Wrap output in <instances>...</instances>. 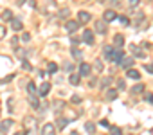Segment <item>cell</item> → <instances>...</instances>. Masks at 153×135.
I'll use <instances>...</instances> for the list:
<instances>
[{"mask_svg":"<svg viewBox=\"0 0 153 135\" xmlns=\"http://www.w3.org/2000/svg\"><path fill=\"white\" fill-rule=\"evenodd\" d=\"M123 56H124V54H123V49H121V47L114 49V50H112V52L108 54V58H110L112 61H115V63H119V61L123 59Z\"/></svg>","mask_w":153,"mask_h":135,"instance_id":"obj_1","label":"cell"},{"mask_svg":"<svg viewBox=\"0 0 153 135\" xmlns=\"http://www.w3.org/2000/svg\"><path fill=\"white\" fill-rule=\"evenodd\" d=\"M106 20L103 18V20H97L96 24H94V27H96V31L99 33V34H106V31H108V27H106Z\"/></svg>","mask_w":153,"mask_h":135,"instance_id":"obj_2","label":"cell"},{"mask_svg":"<svg viewBox=\"0 0 153 135\" xmlns=\"http://www.w3.org/2000/svg\"><path fill=\"white\" fill-rule=\"evenodd\" d=\"M78 27H79V22H74V20H68V22L65 24L67 33H76V31H78Z\"/></svg>","mask_w":153,"mask_h":135,"instance_id":"obj_3","label":"cell"},{"mask_svg":"<svg viewBox=\"0 0 153 135\" xmlns=\"http://www.w3.org/2000/svg\"><path fill=\"white\" fill-rule=\"evenodd\" d=\"M13 126V119H6L0 122V133H7V130Z\"/></svg>","mask_w":153,"mask_h":135,"instance_id":"obj_4","label":"cell"},{"mask_svg":"<svg viewBox=\"0 0 153 135\" xmlns=\"http://www.w3.org/2000/svg\"><path fill=\"white\" fill-rule=\"evenodd\" d=\"M119 65L123 67V69L128 70V69H131V67H133V58H124V56H123V59L119 61Z\"/></svg>","mask_w":153,"mask_h":135,"instance_id":"obj_5","label":"cell"},{"mask_svg":"<svg viewBox=\"0 0 153 135\" xmlns=\"http://www.w3.org/2000/svg\"><path fill=\"white\" fill-rule=\"evenodd\" d=\"M78 18H79V24H88L90 22V13H87V11H79L78 13Z\"/></svg>","mask_w":153,"mask_h":135,"instance_id":"obj_6","label":"cell"},{"mask_svg":"<svg viewBox=\"0 0 153 135\" xmlns=\"http://www.w3.org/2000/svg\"><path fill=\"white\" fill-rule=\"evenodd\" d=\"M103 18H105L106 22H114V20L117 18V15H115V11H114V9H106V11H105V15H103Z\"/></svg>","mask_w":153,"mask_h":135,"instance_id":"obj_7","label":"cell"},{"mask_svg":"<svg viewBox=\"0 0 153 135\" xmlns=\"http://www.w3.org/2000/svg\"><path fill=\"white\" fill-rule=\"evenodd\" d=\"M83 42L88 43V45H92L94 43V33L92 31H83Z\"/></svg>","mask_w":153,"mask_h":135,"instance_id":"obj_8","label":"cell"},{"mask_svg":"<svg viewBox=\"0 0 153 135\" xmlns=\"http://www.w3.org/2000/svg\"><path fill=\"white\" fill-rule=\"evenodd\" d=\"M70 52H72V56H74V59H76V61H83V52H81L78 47H72V49H70Z\"/></svg>","mask_w":153,"mask_h":135,"instance_id":"obj_9","label":"cell"},{"mask_svg":"<svg viewBox=\"0 0 153 135\" xmlns=\"http://www.w3.org/2000/svg\"><path fill=\"white\" fill-rule=\"evenodd\" d=\"M90 70H92V67H90V65L81 63V67H79V74H81V76H88V74H90Z\"/></svg>","mask_w":153,"mask_h":135,"instance_id":"obj_10","label":"cell"},{"mask_svg":"<svg viewBox=\"0 0 153 135\" xmlns=\"http://www.w3.org/2000/svg\"><path fill=\"white\" fill-rule=\"evenodd\" d=\"M22 27H24L22 25V20H18V18H13L11 20V29L13 31H22Z\"/></svg>","mask_w":153,"mask_h":135,"instance_id":"obj_11","label":"cell"},{"mask_svg":"<svg viewBox=\"0 0 153 135\" xmlns=\"http://www.w3.org/2000/svg\"><path fill=\"white\" fill-rule=\"evenodd\" d=\"M49 90H51V83H43L42 87H40V90H38V96H47L49 94Z\"/></svg>","mask_w":153,"mask_h":135,"instance_id":"obj_12","label":"cell"},{"mask_svg":"<svg viewBox=\"0 0 153 135\" xmlns=\"http://www.w3.org/2000/svg\"><path fill=\"white\" fill-rule=\"evenodd\" d=\"M29 103H31V106H33V108H36V110L40 108V99H38L34 94H29Z\"/></svg>","mask_w":153,"mask_h":135,"instance_id":"obj_13","label":"cell"},{"mask_svg":"<svg viewBox=\"0 0 153 135\" xmlns=\"http://www.w3.org/2000/svg\"><path fill=\"white\" fill-rule=\"evenodd\" d=\"M52 131H54V124H51V122L43 124V128H42V133H43V135H51Z\"/></svg>","mask_w":153,"mask_h":135,"instance_id":"obj_14","label":"cell"},{"mask_svg":"<svg viewBox=\"0 0 153 135\" xmlns=\"http://www.w3.org/2000/svg\"><path fill=\"white\" fill-rule=\"evenodd\" d=\"M130 49H131V52L135 54V56H139V58H144L146 56V52L144 50H140L139 47H135V45H130Z\"/></svg>","mask_w":153,"mask_h":135,"instance_id":"obj_15","label":"cell"},{"mask_svg":"<svg viewBox=\"0 0 153 135\" xmlns=\"http://www.w3.org/2000/svg\"><path fill=\"white\" fill-rule=\"evenodd\" d=\"M126 76L131 78V79H139V78H140V74H139L135 69H128V70H126Z\"/></svg>","mask_w":153,"mask_h":135,"instance_id":"obj_16","label":"cell"},{"mask_svg":"<svg viewBox=\"0 0 153 135\" xmlns=\"http://www.w3.org/2000/svg\"><path fill=\"white\" fill-rule=\"evenodd\" d=\"M2 20H4V22H11V20H13V13H11L9 9H6V11L2 13Z\"/></svg>","mask_w":153,"mask_h":135,"instance_id":"obj_17","label":"cell"},{"mask_svg":"<svg viewBox=\"0 0 153 135\" xmlns=\"http://www.w3.org/2000/svg\"><path fill=\"white\" fill-rule=\"evenodd\" d=\"M114 43H115L117 47H123V43H124V38H123V34H115V38H114Z\"/></svg>","mask_w":153,"mask_h":135,"instance_id":"obj_18","label":"cell"},{"mask_svg":"<svg viewBox=\"0 0 153 135\" xmlns=\"http://www.w3.org/2000/svg\"><path fill=\"white\" fill-rule=\"evenodd\" d=\"M68 81H70L72 85H79V76H78V74H70Z\"/></svg>","mask_w":153,"mask_h":135,"instance_id":"obj_19","label":"cell"},{"mask_svg":"<svg viewBox=\"0 0 153 135\" xmlns=\"http://www.w3.org/2000/svg\"><path fill=\"white\" fill-rule=\"evenodd\" d=\"M115 97H117V90L110 88V90L106 92V99H110V101H112V99H115Z\"/></svg>","mask_w":153,"mask_h":135,"instance_id":"obj_20","label":"cell"},{"mask_svg":"<svg viewBox=\"0 0 153 135\" xmlns=\"http://www.w3.org/2000/svg\"><path fill=\"white\" fill-rule=\"evenodd\" d=\"M56 70H58V65H56V63H49V67H47V72H49V74H54Z\"/></svg>","mask_w":153,"mask_h":135,"instance_id":"obj_21","label":"cell"},{"mask_svg":"<svg viewBox=\"0 0 153 135\" xmlns=\"http://www.w3.org/2000/svg\"><path fill=\"white\" fill-rule=\"evenodd\" d=\"M27 92H29V94H36V92H38V90H36V85H34L33 81L27 83Z\"/></svg>","mask_w":153,"mask_h":135,"instance_id":"obj_22","label":"cell"},{"mask_svg":"<svg viewBox=\"0 0 153 135\" xmlns=\"http://www.w3.org/2000/svg\"><path fill=\"white\" fill-rule=\"evenodd\" d=\"M85 130H87L88 133H94V131H96V124H94V122H87V124H85Z\"/></svg>","mask_w":153,"mask_h":135,"instance_id":"obj_23","label":"cell"},{"mask_svg":"<svg viewBox=\"0 0 153 135\" xmlns=\"http://www.w3.org/2000/svg\"><path fill=\"white\" fill-rule=\"evenodd\" d=\"M142 90H144V85H142V83H140V85H135V87L131 88V92H133V94H140Z\"/></svg>","mask_w":153,"mask_h":135,"instance_id":"obj_24","label":"cell"},{"mask_svg":"<svg viewBox=\"0 0 153 135\" xmlns=\"http://www.w3.org/2000/svg\"><path fill=\"white\" fill-rule=\"evenodd\" d=\"M68 121H72V119H59V121H58V128H59V130H63V128L67 126V122H68Z\"/></svg>","mask_w":153,"mask_h":135,"instance_id":"obj_25","label":"cell"},{"mask_svg":"<svg viewBox=\"0 0 153 135\" xmlns=\"http://www.w3.org/2000/svg\"><path fill=\"white\" fill-rule=\"evenodd\" d=\"M63 110V103L61 101H56L54 103V112H61Z\"/></svg>","mask_w":153,"mask_h":135,"instance_id":"obj_26","label":"cell"},{"mask_svg":"<svg viewBox=\"0 0 153 135\" xmlns=\"http://www.w3.org/2000/svg\"><path fill=\"white\" fill-rule=\"evenodd\" d=\"M68 15H70V9H67V7H65V9H61V11H59V16H61V18H67V16H68Z\"/></svg>","mask_w":153,"mask_h":135,"instance_id":"obj_27","label":"cell"},{"mask_svg":"<svg viewBox=\"0 0 153 135\" xmlns=\"http://www.w3.org/2000/svg\"><path fill=\"white\" fill-rule=\"evenodd\" d=\"M94 69H96V70H97V72H101V70H103V63H101V61H99V59H97V61H96V63H94Z\"/></svg>","mask_w":153,"mask_h":135,"instance_id":"obj_28","label":"cell"},{"mask_svg":"<svg viewBox=\"0 0 153 135\" xmlns=\"http://www.w3.org/2000/svg\"><path fill=\"white\" fill-rule=\"evenodd\" d=\"M117 18H119V22H121L123 25H128V24H130V18H126V16H117Z\"/></svg>","mask_w":153,"mask_h":135,"instance_id":"obj_29","label":"cell"},{"mask_svg":"<svg viewBox=\"0 0 153 135\" xmlns=\"http://www.w3.org/2000/svg\"><path fill=\"white\" fill-rule=\"evenodd\" d=\"M110 131L112 133H115V135H121L123 131H121V128H117V126H110Z\"/></svg>","mask_w":153,"mask_h":135,"instance_id":"obj_30","label":"cell"},{"mask_svg":"<svg viewBox=\"0 0 153 135\" xmlns=\"http://www.w3.org/2000/svg\"><path fill=\"white\" fill-rule=\"evenodd\" d=\"M63 69H65V70H68V72H70V70H72V69H74V65H72V63H68V61H67V63H63Z\"/></svg>","mask_w":153,"mask_h":135,"instance_id":"obj_31","label":"cell"},{"mask_svg":"<svg viewBox=\"0 0 153 135\" xmlns=\"http://www.w3.org/2000/svg\"><path fill=\"white\" fill-rule=\"evenodd\" d=\"M117 87H119V90H124V88H126V83H124V79H119V81H117Z\"/></svg>","mask_w":153,"mask_h":135,"instance_id":"obj_32","label":"cell"},{"mask_svg":"<svg viewBox=\"0 0 153 135\" xmlns=\"http://www.w3.org/2000/svg\"><path fill=\"white\" fill-rule=\"evenodd\" d=\"M108 85H110V78H105V79L101 81V87H103V88H106Z\"/></svg>","mask_w":153,"mask_h":135,"instance_id":"obj_33","label":"cell"},{"mask_svg":"<svg viewBox=\"0 0 153 135\" xmlns=\"http://www.w3.org/2000/svg\"><path fill=\"white\" fill-rule=\"evenodd\" d=\"M22 69H24V70H31V65H29V63H27L25 59L22 61Z\"/></svg>","mask_w":153,"mask_h":135,"instance_id":"obj_34","label":"cell"},{"mask_svg":"<svg viewBox=\"0 0 153 135\" xmlns=\"http://www.w3.org/2000/svg\"><path fill=\"white\" fill-rule=\"evenodd\" d=\"M29 40H31V34L29 33H24L22 34V42H29Z\"/></svg>","mask_w":153,"mask_h":135,"instance_id":"obj_35","label":"cell"},{"mask_svg":"<svg viewBox=\"0 0 153 135\" xmlns=\"http://www.w3.org/2000/svg\"><path fill=\"white\" fill-rule=\"evenodd\" d=\"M123 0H112V7H119Z\"/></svg>","mask_w":153,"mask_h":135,"instance_id":"obj_36","label":"cell"},{"mask_svg":"<svg viewBox=\"0 0 153 135\" xmlns=\"http://www.w3.org/2000/svg\"><path fill=\"white\" fill-rule=\"evenodd\" d=\"M137 4H139V0H128V6L130 7H135Z\"/></svg>","mask_w":153,"mask_h":135,"instance_id":"obj_37","label":"cell"},{"mask_svg":"<svg viewBox=\"0 0 153 135\" xmlns=\"http://www.w3.org/2000/svg\"><path fill=\"white\" fill-rule=\"evenodd\" d=\"M112 50H114V49H112V45H106V47H105V54H106V56H108Z\"/></svg>","mask_w":153,"mask_h":135,"instance_id":"obj_38","label":"cell"},{"mask_svg":"<svg viewBox=\"0 0 153 135\" xmlns=\"http://www.w3.org/2000/svg\"><path fill=\"white\" fill-rule=\"evenodd\" d=\"M4 33H6V29H4V25H0V40L4 38Z\"/></svg>","mask_w":153,"mask_h":135,"instance_id":"obj_39","label":"cell"},{"mask_svg":"<svg viewBox=\"0 0 153 135\" xmlns=\"http://www.w3.org/2000/svg\"><path fill=\"white\" fill-rule=\"evenodd\" d=\"M146 70H148V72H151V74H153V63H151V65H146Z\"/></svg>","mask_w":153,"mask_h":135,"instance_id":"obj_40","label":"cell"},{"mask_svg":"<svg viewBox=\"0 0 153 135\" xmlns=\"http://www.w3.org/2000/svg\"><path fill=\"white\" fill-rule=\"evenodd\" d=\"M16 43H18V40H16V38H11V45H13L15 49H16Z\"/></svg>","mask_w":153,"mask_h":135,"instance_id":"obj_41","label":"cell"},{"mask_svg":"<svg viewBox=\"0 0 153 135\" xmlns=\"http://www.w3.org/2000/svg\"><path fill=\"white\" fill-rule=\"evenodd\" d=\"M146 99H148L149 103H153V94H148V96H146Z\"/></svg>","mask_w":153,"mask_h":135,"instance_id":"obj_42","label":"cell"},{"mask_svg":"<svg viewBox=\"0 0 153 135\" xmlns=\"http://www.w3.org/2000/svg\"><path fill=\"white\" fill-rule=\"evenodd\" d=\"M79 101H81V99H79L78 96H74V97H72V103H79Z\"/></svg>","mask_w":153,"mask_h":135,"instance_id":"obj_43","label":"cell"},{"mask_svg":"<svg viewBox=\"0 0 153 135\" xmlns=\"http://www.w3.org/2000/svg\"><path fill=\"white\" fill-rule=\"evenodd\" d=\"M16 4H18V6H22V4H25V0H16Z\"/></svg>","mask_w":153,"mask_h":135,"instance_id":"obj_44","label":"cell"},{"mask_svg":"<svg viewBox=\"0 0 153 135\" xmlns=\"http://www.w3.org/2000/svg\"><path fill=\"white\" fill-rule=\"evenodd\" d=\"M97 2H99V4H103V2H105V0H97Z\"/></svg>","mask_w":153,"mask_h":135,"instance_id":"obj_45","label":"cell"},{"mask_svg":"<svg viewBox=\"0 0 153 135\" xmlns=\"http://www.w3.org/2000/svg\"><path fill=\"white\" fill-rule=\"evenodd\" d=\"M151 133H153V130H151Z\"/></svg>","mask_w":153,"mask_h":135,"instance_id":"obj_46","label":"cell"}]
</instances>
